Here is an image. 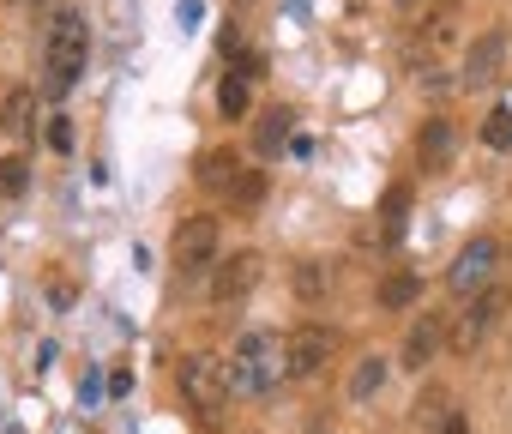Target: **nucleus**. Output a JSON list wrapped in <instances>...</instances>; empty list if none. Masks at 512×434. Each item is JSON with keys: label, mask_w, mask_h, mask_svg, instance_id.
<instances>
[{"label": "nucleus", "mask_w": 512, "mask_h": 434, "mask_svg": "<svg viewBox=\"0 0 512 434\" xmlns=\"http://www.w3.org/2000/svg\"><path fill=\"white\" fill-rule=\"evenodd\" d=\"M85 55H91V25L79 7H61L49 19V37H43V67H49V91H73L79 73H85Z\"/></svg>", "instance_id": "1"}, {"label": "nucleus", "mask_w": 512, "mask_h": 434, "mask_svg": "<svg viewBox=\"0 0 512 434\" xmlns=\"http://www.w3.org/2000/svg\"><path fill=\"white\" fill-rule=\"evenodd\" d=\"M223 380H229V392H241V398L272 392V386L284 380V344H278L272 332H241V344H235L229 362H223Z\"/></svg>", "instance_id": "2"}, {"label": "nucleus", "mask_w": 512, "mask_h": 434, "mask_svg": "<svg viewBox=\"0 0 512 434\" xmlns=\"http://www.w3.org/2000/svg\"><path fill=\"white\" fill-rule=\"evenodd\" d=\"M506 308H512V284H482V290L470 296V314H464V320H458V332H452V350H458V356H470V350H476L500 320H506Z\"/></svg>", "instance_id": "3"}, {"label": "nucleus", "mask_w": 512, "mask_h": 434, "mask_svg": "<svg viewBox=\"0 0 512 434\" xmlns=\"http://www.w3.org/2000/svg\"><path fill=\"white\" fill-rule=\"evenodd\" d=\"M211 254H217V217H211V211L181 217L175 236H169V260H175V272H181V278H187V272H205Z\"/></svg>", "instance_id": "4"}, {"label": "nucleus", "mask_w": 512, "mask_h": 434, "mask_svg": "<svg viewBox=\"0 0 512 434\" xmlns=\"http://www.w3.org/2000/svg\"><path fill=\"white\" fill-rule=\"evenodd\" d=\"M494 266H500V242L494 236H470V248L452 260V272H446V284H452V296H470V290H482L488 278H494Z\"/></svg>", "instance_id": "5"}, {"label": "nucleus", "mask_w": 512, "mask_h": 434, "mask_svg": "<svg viewBox=\"0 0 512 434\" xmlns=\"http://www.w3.org/2000/svg\"><path fill=\"white\" fill-rule=\"evenodd\" d=\"M181 398L199 404V410H217V404L229 398L223 362H217V356H187V362H181Z\"/></svg>", "instance_id": "6"}, {"label": "nucleus", "mask_w": 512, "mask_h": 434, "mask_svg": "<svg viewBox=\"0 0 512 434\" xmlns=\"http://www.w3.org/2000/svg\"><path fill=\"white\" fill-rule=\"evenodd\" d=\"M260 272H266V260L253 254V248H241V254H229L223 266H217V278H211V302L217 308H229V302H241L253 284H260Z\"/></svg>", "instance_id": "7"}, {"label": "nucleus", "mask_w": 512, "mask_h": 434, "mask_svg": "<svg viewBox=\"0 0 512 434\" xmlns=\"http://www.w3.org/2000/svg\"><path fill=\"white\" fill-rule=\"evenodd\" d=\"M506 31H482V37H470V49H464V67H458V85H488L500 67H506Z\"/></svg>", "instance_id": "8"}, {"label": "nucleus", "mask_w": 512, "mask_h": 434, "mask_svg": "<svg viewBox=\"0 0 512 434\" xmlns=\"http://www.w3.org/2000/svg\"><path fill=\"white\" fill-rule=\"evenodd\" d=\"M326 350H332V338H326L320 326H296L290 344H284V374H290V380L320 374V368H326Z\"/></svg>", "instance_id": "9"}, {"label": "nucleus", "mask_w": 512, "mask_h": 434, "mask_svg": "<svg viewBox=\"0 0 512 434\" xmlns=\"http://www.w3.org/2000/svg\"><path fill=\"white\" fill-rule=\"evenodd\" d=\"M440 338H446V320H440V314H422V320H416V326L404 332V350H398V362L422 374V368L434 362V350H440Z\"/></svg>", "instance_id": "10"}, {"label": "nucleus", "mask_w": 512, "mask_h": 434, "mask_svg": "<svg viewBox=\"0 0 512 434\" xmlns=\"http://www.w3.org/2000/svg\"><path fill=\"white\" fill-rule=\"evenodd\" d=\"M452 145H458L452 121H422V133H416V157H422V169H446Z\"/></svg>", "instance_id": "11"}, {"label": "nucleus", "mask_w": 512, "mask_h": 434, "mask_svg": "<svg viewBox=\"0 0 512 434\" xmlns=\"http://www.w3.org/2000/svg\"><path fill=\"white\" fill-rule=\"evenodd\" d=\"M0 127H7V133H19V139L37 127V91H31V85L7 91V103H0Z\"/></svg>", "instance_id": "12"}, {"label": "nucleus", "mask_w": 512, "mask_h": 434, "mask_svg": "<svg viewBox=\"0 0 512 434\" xmlns=\"http://www.w3.org/2000/svg\"><path fill=\"white\" fill-rule=\"evenodd\" d=\"M386 356H362L356 362V374H350V404H368V398H380V386H386Z\"/></svg>", "instance_id": "13"}, {"label": "nucleus", "mask_w": 512, "mask_h": 434, "mask_svg": "<svg viewBox=\"0 0 512 434\" xmlns=\"http://www.w3.org/2000/svg\"><path fill=\"white\" fill-rule=\"evenodd\" d=\"M416 302H422V278H416V272H392V278L380 284V308L404 314V308H416Z\"/></svg>", "instance_id": "14"}, {"label": "nucleus", "mask_w": 512, "mask_h": 434, "mask_svg": "<svg viewBox=\"0 0 512 434\" xmlns=\"http://www.w3.org/2000/svg\"><path fill=\"white\" fill-rule=\"evenodd\" d=\"M290 121H296L290 109H266V115H260V127H253V145H260V157H272V151L290 139Z\"/></svg>", "instance_id": "15"}, {"label": "nucleus", "mask_w": 512, "mask_h": 434, "mask_svg": "<svg viewBox=\"0 0 512 434\" xmlns=\"http://www.w3.org/2000/svg\"><path fill=\"white\" fill-rule=\"evenodd\" d=\"M235 175H241V169H235V151H205V157H199V181H205V187H229Z\"/></svg>", "instance_id": "16"}, {"label": "nucleus", "mask_w": 512, "mask_h": 434, "mask_svg": "<svg viewBox=\"0 0 512 434\" xmlns=\"http://www.w3.org/2000/svg\"><path fill=\"white\" fill-rule=\"evenodd\" d=\"M326 290H332V272H326L320 260H302V266H296V296H302V302H320Z\"/></svg>", "instance_id": "17"}, {"label": "nucleus", "mask_w": 512, "mask_h": 434, "mask_svg": "<svg viewBox=\"0 0 512 434\" xmlns=\"http://www.w3.org/2000/svg\"><path fill=\"white\" fill-rule=\"evenodd\" d=\"M217 109H223V121H241L247 115V79H223L217 85Z\"/></svg>", "instance_id": "18"}, {"label": "nucleus", "mask_w": 512, "mask_h": 434, "mask_svg": "<svg viewBox=\"0 0 512 434\" xmlns=\"http://www.w3.org/2000/svg\"><path fill=\"white\" fill-rule=\"evenodd\" d=\"M482 145H494V151H506L512 145V109L500 103V109H488V121H482Z\"/></svg>", "instance_id": "19"}, {"label": "nucleus", "mask_w": 512, "mask_h": 434, "mask_svg": "<svg viewBox=\"0 0 512 434\" xmlns=\"http://www.w3.org/2000/svg\"><path fill=\"white\" fill-rule=\"evenodd\" d=\"M25 187H31V163H25V157H0V193L19 199Z\"/></svg>", "instance_id": "20"}, {"label": "nucleus", "mask_w": 512, "mask_h": 434, "mask_svg": "<svg viewBox=\"0 0 512 434\" xmlns=\"http://www.w3.org/2000/svg\"><path fill=\"white\" fill-rule=\"evenodd\" d=\"M260 193H266V175H260V169H241V175L229 181V199H235V205H253Z\"/></svg>", "instance_id": "21"}, {"label": "nucleus", "mask_w": 512, "mask_h": 434, "mask_svg": "<svg viewBox=\"0 0 512 434\" xmlns=\"http://www.w3.org/2000/svg\"><path fill=\"white\" fill-rule=\"evenodd\" d=\"M404 211H410V187H392V193H386V242H398Z\"/></svg>", "instance_id": "22"}, {"label": "nucleus", "mask_w": 512, "mask_h": 434, "mask_svg": "<svg viewBox=\"0 0 512 434\" xmlns=\"http://www.w3.org/2000/svg\"><path fill=\"white\" fill-rule=\"evenodd\" d=\"M416 416H422V422H440V416H452V410H446V392H440V386H428V392L416 398Z\"/></svg>", "instance_id": "23"}, {"label": "nucleus", "mask_w": 512, "mask_h": 434, "mask_svg": "<svg viewBox=\"0 0 512 434\" xmlns=\"http://www.w3.org/2000/svg\"><path fill=\"white\" fill-rule=\"evenodd\" d=\"M49 145H55V151H73V121H67V115L49 121Z\"/></svg>", "instance_id": "24"}, {"label": "nucleus", "mask_w": 512, "mask_h": 434, "mask_svg": "<svg viewBox=\"0 0 512 434\" xmlns=\"http://www.w3.org/2000/svg\"><path fill=\"white\" fill-rule=\"evenodd\" d=\"M434 434H470V416H458V410H452V416H440V422H434Z\"/></svg>", "instance_id": "25"}]
</instances>
